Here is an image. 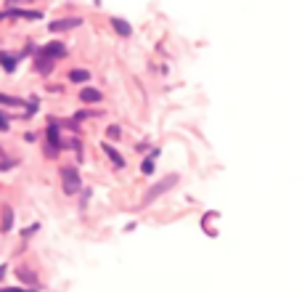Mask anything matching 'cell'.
Returning <instances> with one entry per match:
<instances>
[{
	"label": "cell",
	"mask_w": 302,
	"mask_h": 292,
	"mask_svg": "<svg viewBox=\"0 0 302 292\" xmlns=\"http://www.w3.org/2000/svg\"><path fill=\"white\" fill-rule=\"evenodd\" d=\"M61 181H64V191L67 194H77L80 191V173L75 167H64L61 170Z\"/></svg>",
	"instance_id": "cell-1"
},
{
	"label": "cell",
	"mask_w": 302,
	"mask_h": 292,
	"mask_svg": "<svg viewBox=\"0 0 302 292\" xmlns=\"http://www.w3.org/2000/svg\"><path fill=\"white\" fill-rule=\"evenodd\" d=\"M175 184H178V175H167V178H165V181H159V184H156V186H154V189H151V191L146 194V197H143V205H149V202H151V199H156V197H162V194H165V191L170 189V186H175Z\"/></svg>",
	"instance_id": "cell-2"
},
{
	"label": "cell",
	"mask_w": 302,
	"mask_h": 292,
	"mask_svg": "<svg viewBox=\"0 0 302 292\" xmlns=\"http://www.w3.org/2000/svg\"><path fill=\"white\" fill-rule=\"evenodd\" d=\"M58 146H61V141H58V125H48V146H45V154L56 157Z\"/></svg>",
	"instance_id": "cell-3"
},
{
	"label": "cell",
	"mask_w": 302,
	"mask_h": 292,
	"mask_svg": "<svg viewBox=\"0 0 302 292\" xmlns=\"http://www.w3.org/2000/svg\"><path fill=\"white\" fill-rule=\"evenodd\" d=\"M43 53L48 56V58H64V56H67V48H64L61 43H48L43 48Z\"/></svg>",
	"instance_id": "cell-4"
},
{
	"label": "cell",
	"mask_w": 302,
	"mask_h": 292,
	"mask_svg": "<svg viewBox=\"0 0 302 292\" xmlns=\"http://www.w3.org/2000/svg\"><path fill=\"white\" fill-rule=\"evenodd\" d=\"M111 27H114L117 35H122V37H130V35H133V27H130L125 19H111Z\"/></svg>",
	"instance_id": "cell-5"
},
{
	"label": "cell",
	"mask_w": 302,
	"mask_h": 292,
	"mask_svg": "<svg viewBox=\"0 0 302 292\" xmlns=\"http://www.w3.org/2000/svg\"><path fill=\"white\" fill-rule=\"evenodd\" d=\"M77 24H80V19H64V22H53V24H50V29H53V32H61V29L77 27Z\"/></svg>",
	"instance_id": "cell-6"
},
{
	"label": "cell",
	"mask_w": 302,
	"mask_h": 292,
	"mask_svg": "<svg viewBox=\"0 0 302 292\" xmlns=\"http://www.w3.org/2000/svg\"><path fill=\"white\" fill-rule=\"evenodd\" d=\"M0 67H3L5 72H14V69H16V56H11V53H0Z\"/></svg>",
	"instance_id": "cell-7"
},
{
	"label": "cell",
	"mask_w": 302,
	"mask_h": 292,
	"mask_svg": "<svg viewBox=\"0 0 302 292\" xmlns=\"http://www.w3.org/2000/svg\"><path fill=\"white\" fill-rule=\"evenodd\" d=\"M53 69V58H48L45 53L37 56V72H50Z\"/></svg>",
	"instance_id": "cell-8"
},
{
	"label": "cell",
	"mask_w": 302,
	"mask_h": 292,
	"mask_svg": "<svg viewBox=\"0 0 302 292\" xmlns=\"http://www.w3.org/2000/svg\"><path fill=\"white\" fill-rule=\"evenodd\" d=\"M80 101H85V104H90V101H101V93H98V90H93V88H85L82 93H80Z\"/></svg>",
	"instance_id": "cell-9"
},
{
	"label": "cell",
	"mask_w": 302,
	"mask_h": 292,
	"mask_svg": "<svg viewBox=\"0 0 302 292\" xmlns=\"http://www.w3.org/2000/svg\"><path fill=\"white\" fill-rule=\"evenodd\" d=\"M103 152H106V154H109V157H111V159H114V165H117V167H125V159L120 157V152H117V149H114V146H103Z\"/></svg>",
	"instance_id": "cell-10"
},
{
	"label": "cell",
	"mask_w": 302,
	"mask_h": 292,
	"mask_svg": "<svg viewBox=\"0 0 302 292\" xmlns=\"http://www.w3.org/2000/svg\"><path fill=\"white\" fill-rule=\"evenodd\" d=\"M69 80L72 82H85V80H90V72H85V69H75V72H69Z\"/></svg>",
	"instance_id": "cell-11"
},
{
	"label": "cell",
	"mask_w": 302,
	"mask_h": 292,
	"mask_svg": "<svg viewBox=\"0 0 302 292\" xmlns=\"http://www.w3.org/2000/svg\"><path fill=\"white\" fill-rule=\"evenodd\" d=\"M19 279H22V282H29V284L37 282L35 274H32V271H27V268H19Z\"/></svg>",
	"instance_id": "cell-12"
},
{
	"label": "cell",
	"mask_w": 302,
	"mask_h": 292,
	"mask_svg": "<svg viewBox=\"0 0 302 292\" xmlns=\"http://www.w3.org/2000/svg\"><path fill=\"white\" fill-rule=\"evenodd\" d=\"M156 154H159V152H156ZM156 154H154V157H149L146 162H143V173H146V175L154 173V159H156Z\"/></svg>",
	"instance_id": "cell-13"
},
{
	"label": "cell",
	"mask_w": 302,
	"mask_h": 292,
	"mask_svg": "<svg viewBox=\"0 0 302 292\" xmlns=\"http://www.w3.org/2000/svg\"><path fill=\"white\" fill-rule=\"evenodd\" d=\"M0 104H16V106H22V101H19V99H11V96H0Z\"/></svg>",
	"instance_id": "cell-14"
},
{
	"label": "cell",
	"mask_w": 302,
	"mask_h": 292,
	"mask_svg": "<svg viewBox=\"0 0 302 292\" xmlns=\"http://www.w3.org/2000/svg\"><path fill=\"white\" fill-rule=\"evenodd\" d=\"M11 220H14V215H11V210H5V220H3V229H11Z\"/></svg>",
	"instance_id": "cell-15"
},
{
	"label": "cell",
	"mask_w": 302,
	"mask_h": 292,
	"mask_svg": "<svg viewBox=\"0 0 302 292\" xmlns=\"http://www.w3.org/2000/svg\"><path fill=\"white\" fill-rule=\"evenodd\" d=\"M0 131H8V117L0 112Z\"/></svg>",
	"instance_id": "cell-16"
},
{
	"label": "cell",
	"mask_w": 302,
	"mask_h": 292,
	"mask_svg": "<svg viewBox=\"0 0 302 292\" xmlns=\"http://www.w3.org/2000/svg\"><path fill=\"white\" fill-rule=\"evenodd\" d=\"M0 292H35V290H22V287H5V290H0Z\"/></svg>",
	"instance_id": "cell-17"
},
{
	"label": "cell",
	"mask_w": 302,
	"mask_h": 292,
	"mask_svg": "<svg viewBox=\"0 0 302 292\" xmlns=\"http://www.w3.org/2000/svg\"><path fill=\"white\" fill-rule=\"evenodd\" d=\"M5 276V265H0V279H3Z\"/></svg>",
	"instance_id": "cell-18"
}]
</instances>
